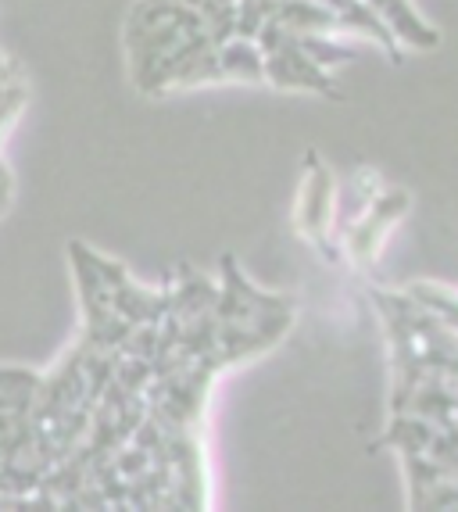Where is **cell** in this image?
Here are the masks:
<instances>
[{
    "mask_svg": "<svg viewBox=\"0 0 458 512\" xmlns=\"http://www.w3.org/2000/svg\"><path fill=\"white\" fill-rule=\"evenodd\" d=\"M330 176H326L323 169H319V180H305V187H301V205H297V222L305 226V233H312V237H319L323 233V226L330 222Z\"/></svg>",
    "mask_w": 458,
    "mask_h": 512,
    "instance_id": "obj_1",
    "label": "cell"
}]
</instances>
